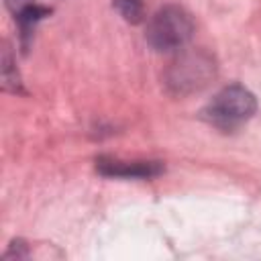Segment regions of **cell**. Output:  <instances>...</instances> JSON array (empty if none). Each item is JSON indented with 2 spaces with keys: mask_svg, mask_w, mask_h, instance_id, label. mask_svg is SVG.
I'll return each instance as SVG.
<instances>
[{
  "mask_svg": "<svg viewBox=\"0 0 261 261\" xmlns=\"http://www.w3.org/2000/svg\"><path fill=\"white\" fill-rule=\"evenodd\" d=\"M257 112V98L241 84L222 88L200 112V116L222 133H234Z\"/></svg>",
  "mask_w": 261,
  "mask_h": 261,
  "instance_id": "obj_1",
  "label": "cell"
},
{
  "mask_svg": "<svg viewBox=\"0 0 261 261\" xmlns=\"http://www.w3.org/2000/svg\"><path fill=\"white\" fill-rule=\"evenodd\" d=\"M194 33V20L181 6L169 4L159 8L147 22L145 39L157 53H169L181 49Z\"/></svg>",
  "mask_w": 261,
  "mask_h": 261,
  "instance_id": "obj_2",
  "label": "cell"
},
{
  "mask_svg": "<svg viewBox=\"0 0 261 261\" xmlns=\"http://www.w3.org/2000/svg\"><path fill=\"white\" fill-rule=\"evenodd\" d=\"M212 75H214L212 59L204 53H190L171 65L167 73V84L175 94H190L206 86Z\"/></svg>",
  "mask_w": 261,
  "mask_h": 261,
  "instance_id": "obj_3",
  "label": "cell"
},
{
  "mask_svg": "<svg viewBox=\"0 0 261 261\" xmlns=\"http://www.w3.org/2000/svg\"><path fill=\"white\" fill-rule=\"evenodd\" d=\"M98 173L106 177H122V179H151L163 173L161 161L147 159H118V157H98L96 159Z\"/></svg>",
  "mask_w": 261,
  "mask_h": 261,
  "instance_id": "obj_4",
  "label": "cell"
},
{
  "mask_svg": "<svg viewBox=\"0 0 261 261\" xmlns=\"http://www.w3.org/2000/svg\"><path fill=\"white\" fill-rule=\"evenodd\" d=\"M49 14H51V8H49V6H41V4H37V2L29 4L27 8H22L20 12L14 14L16 22H18L20 43H22V49H24V51H27V47H29V41H31V37H33L35 27H37L45 16H49Z\"/></svg>",
  "mask_w": 261,
  "mask_h": 261,
  "instance_id": "obj_5",
  "label": "cell"
},
{
  "mask_svg": "<svg viewBox=\"0 0 261 261\" xmlns=\"http://www.w3.org/2000/svg\"><path fill=\"white\" fill-rule=\"evenodd\" d=\"M0 67H2V88L6 92H12V94H22V84H20V75L16 71V65H14V59L8 51V47H4L2 51V59H0Z\"/></svg>",
  "mask_w": 261,
  "mask_h": 261,
  "instance_id": "obj_6",
  "label": "cell"
},
{
  "mask_svg": "<svg viewBox=\"0 0 261 261\" xmlns=\"http://www.w3.org/2000/svg\"><path fill=\"white\" fill-rule=\"evenodd\" d=\"M112 6L130 24H139L145 20V6L141 0H112Z\"/></svg>",
  "mask_w": 261,
  "mask_h": 261,
  "instance_id": "obj_7",
  "label": "cell"
},
{
  "mask_svg": "<svg viewBox=\"0 0 261 261\" xmlns=\"http://www.w3.org/2000/svg\"><path fill=\"white\" fill-rule=\"evenodd\" d=\"M24 257H29V251L22 241H14L8 247V251L4 253V259H24Z\"/></svg>",
  "mask_w": 261,
  "mask_h": 261,
  "instance_id": "obj_8",
  "label": "cell"
},
{
  "mask_svg": "<svg viewBox=\"0 0 261 261\" xmlns=\"http://www.w3.org/2000/svg\"><path fill=\"white\" fill-rule=\"evenodd\" d=\"M4 2H6L8 10H10L12 14H16V12H20L22 8H27L29 4H33V0H4Z\"/></svg>",
  "mask_w": 261,
  "mask_h": 261,
  "instance_id": "obj_9",
  "label": "cell"
}]
</instances>
